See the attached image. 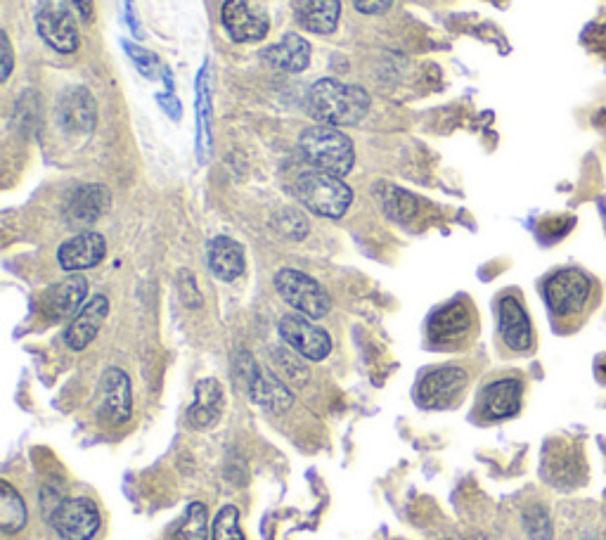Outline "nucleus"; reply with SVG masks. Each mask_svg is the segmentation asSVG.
Returning a JSON list of instances; mask_svg holds the SVG:
<instances>
[{
	"label": "nucleus",
	"instance_id": "obj_1",
	"mask_svg": "<svg viewBox=\"0 0 606 540\" xmlns=\"http://www.w3.org/2000/svg\"><path fill=\"white\" fill-rule=\"evenodd\" d=\"M308 109L320 124L353 126L370 112V95L351 83L320 79L308 93Z\"/></svg>",
	"mask_w": 606,
	"mask_h": 540
},
{
	"label": "nucleus",
	"instance_id": "obj_2",
	"mask_svg": "<svg viewBox=\"0 0 606 540\" xmlns=\"http://www.w3.org/2000/svg\"><path fill=\"white\" fill-rule=\"evenodd\" d=\"M301 154L306 162L315 166V171L332 173V176H346L356 162L353 143L346 133H341L337 126L318 124L306 128L299 138Z\"/></svg>",
	"mask_w": 606,
	"mask_h": 540
},
{
	"label": "nucleus",
	"instance_id": "obj_3",
	"mask_svg": "<svg viewBox=\"0 0 606 540\" xmlns=\"http://www.w3.org/2000/svg\"><path fill=\"white\" fill-rule=\"evenodd\" d=\"M543 294L554 318H578L595 299V280L580 268H562L545 280Z\"/></svg>",
	"mask_w": 606,
	"mask_h": 540
},
{
	"label": "nucleus",
	"instance_id": "obj_4",
	"mask_svg": "<svg viewBox=\"0 0 606 540\" xmlns=\"http://www.w3.org/2000/svg\"><path fill=\"white\" fill-rule=\"evenodd\" d=\"M296 197L303 207L325 218H341L353 202V192L344 180L325 171L303 173L296 180Z\"/></svg>",
	"mask_w": 606,
	"mask_h": 540
},
{
	"label": "nucleus",
	"instance_id": "obj_5",
	"mask_svg": "<svg viewBox=\"0 0 606 540\" xmlns=\"http://www.w3.org/2000/svg\"><path fill=\"white\" fill-rule=\"evenodd\" d=\"M275 289L289 306L296 308L301 315L311 320L325 318L332 311V299L325 292V287L318 280H313L311 275L301 273L294 268H282L275 275Z\"/></svg>",
	"mask_w": 606,
	"mask_h": 540
},
{
	"label": "nucleus",
	"instance_id": "obj_6",
	"mask_svg": "<svg viewBox=\"0 0 606 540\" xmlns=\"http://www.w3.org/2000/svg\"><path fill=\"white\" fill-rule=\"evenodd\" d=\"M62 540H90L100 529V510L90 498H62L48 514Z\"/></svg>",
	"mask_w": 606,
	"mask_h": 540
},
{
	"label": "nucleus",
	"instance_id": "obj_7",
	"mask_svg": "<svg viewBox=\"0 0 606 540\" xmlns=\"http://www.w3.org/2000/svg\"><path fill=\"white\" fill-rule=\"evenodd\" d=\"M280 337L285 339V344L299 353L306 360H325L332 351V337L322 327L313 325L306 315H285L277 325Z\"/></svg>",
	"mask_w": 606,
	"mask_h": 540
},
{
	"label": "nucleus",
	"instance_id": "obj_8",
	"mask_svg": "<svg viewBox=\"0 0 606 540\" xmlns=\"http://www.w3.org/2000/svg\"><path fill=\"white\" fill-rule=\"evenodd\" d=\"M464 387H467V372L462 368L448 365V368L431 370L417 384V401L431 410L450 408L460 398Z\"/></svg>",
	"mask_w": 606,
	"mask_h": 540
},
{
	"label": "nucleus",
	"instance_id": "obj_9",
	"mask_svg": "<svg viewBox=\"0 0 606 540\" xmlns=\"http://www.w3.org/2000/svg\"><path fill=\"white\" fill-rule=\"evenodd\" d=\"M223 27L235 43H254L268 34L270 22L263 12L254 10L249 0H225Z\"/></svg>",
	"mask_w": 606,
	"mask_h": 540
},
{
	"label": "nucleus",
	"instance_id": "obj_10",
	"mask_svg": "<svg viewBox=\"0 0 606 540\" xmlns=\"http://www.w3.org/2000/svg\"><path fill=\"white\" fill-rule=\"evenodd\" d=\"M498 325H500V337L505 342L507 349L526 353L533 349V325L528 318L524 304L512 294L500 299L498 304Z\"/></svg>",
	"mask_w": 606,
	"mask_h": 540
},
{
	"label": "nucleus",
	"instance_id": "obj_11",
	"mask_svg": "<svg viewBox=\"0 0 606 540\" xmlns=\"http://www.w3.org/2000/svg\"><path fill=\"white\" fill-rule=\"evenodd\" d=\"M100 413L107 422L124 424L133 413L131 379L124 370L109 368L100 382Z\"/></svg>",
	"mask_w": 606,
	"mask_h": 540
},
{
	"label": "nucleus",
	"instance_id": "obj_12",
	"mask_svg": "<svg viewBox=\"0 0 606 540\" xmlns=\"http://www.w3.org/2000/svg\"><path fill=\"white\" fill-rule=\"evenodd\" d=\"M247 394L270 413H285L294 403V394L285 387V382H280L270 370H261L254 358L247 370Z\"/></svg>",
	"mask_w": 606,
	"mask_h": 540
},
{
	"label": "nucleus",
	"instance_id": "obj_13",
	"mask_svg": "<svg viewBox=\"0 0 606 540\" xmlns=\"http://www.w3.org/2000/svg\"><path fill=\"white\" fill-rule=\"evenodd\" d=\"M36 29L57 53H74L79 48V31L74 19L60 5H45L43 10H38Z\"/></svg>",
	"mask_w": 606,
	"mask_h": 540
},
{
	"label": "nucleus",
	"instance_id": "obj_14",
	"mask_svg": "<svg viewBox=\"0 0 606 540\" xmlns=\"http://www.w3.org/2000/svg\"><path fill=\"white\" fill-rule=\"evenodd\" d=\"M105 256V237L100 233H93V230H86V233L76 235L62 244L60 252H57V261H60L62 270H67V273H79V270L100 266Z\"/></svg>",
	"mask_w": 606,
	"mask_h": 540
},
{
	"label": "nucleus",
	"instance_id": "obj_15",
	"mask_svg": "<svg viewBox=\"0 0 606 540\" xmlns=\"http://www.w3.org/2000/svg\"><path fill=\"white\" fill-rule=\"evenodd\" d=\"M521 396H524V384L517 377L495 379L481 394V415L486 420H507L519 413Z\"/></svg>",
	"mask_w": 606,
	"mask_h": 540
},
{
	"label": "nucleus",
	"instance_id": "obj_16",
	"mask_svg": "<svg viewBox=\"0 0 606 540\" xmlns=\"http://www.w3.org/2000/svg\"><path fill=\"white\" fill-rule=\"evenodd\" d=\"M88 297V280L83 275H72V278L57 282L50 287L43 297V313L53 320L74 318L81 311L83 301Z\"/></svg>",
	"mask_w": 606,
	"mask_h": 540
},
{
	"label": "nucleus",
	"instance_id": "obj_17",
	"mask_svg": "<svg viewBox=\"0 0 606 540\" xmlns=\"http://www.w3.org/2000/svg\"><path fill=\"white\" fill-rule=\"evenodd\" d=\"M107 313H109L107 297L98 294V297L90 299L88 304L74 315L72 323H69V327H67V332H64V342H67L69 349L72 351L86 349V346L93 342L95 337H98L102 323L107 320Z\"/></svg>",
	"mask_w": 606,
	"mask_h": 540
},
{
	"label": "nucleus",
	"instance_id": "obj_18",
	"mask_svg": "<svg viewBox=\"0 0 606 540\" xmlns=\"http://www.w3.org/2000/svg\"><path fill=\"white\" fill-rule=\"evenodd\" d=\"M206 261H209L211 273L223 282H235L237 278H242L244 270H247V259H244L242 244L225 235H218L209 242Z\"/></svg>",
	"mask_w": 606,
	"mask_h": 540
},
{
	"label": "nucleus",
	"instance_id": "obj_19",
	"mask_svg": "<svg viewBox=\"0 0 606 540\" xmlns=\"http://www.w3.org/2000/svg\"><path fill=\"white\" fill-rule=\"evenodd\" d=\"M109 192L102 185H81L67 202V221L72 228H88L105 214Z\"/></svg>",
	"mask_w": 606,
	"mask_h": 540
},
{
	"label": "nucleus",
	"instance_id": "obj_20",
	"mask_svg": "<svg viewBox=\"0 0 606 540\" xmlns=\"http://www.w3.org/2000/svg\"><path fill=\"white\" fill-rule=\"evenodd\" d=\"M57 119L67 131L88 133L95 126V102L86 88H74L64 95L60 107H57Z\"/></svg>",
	"mask_w": 606,
	"mask_h": 540
},
{
	"label": "nucleus",
	"instance_id": "obj_21",
	"mask_svg": "<svg viewBox=\"0 0 606 540\" xmlns=\"http://www.w3.org/2000/svg\"><path fill=\"white\" fill-rule=\"evenodd\" d=\"M296 22L313 34H332L341 17L339 0H296Z\"/></svg>",
	"mask_w": 606,
	"mask_h": 540
},
{
	"label": "nucleus",
	"instance_id": "obj_22",
	"mask_svg": "<svg viewBox=\"0 0 606 540\" xmlns=\"http://www.w3.org/2000/svg\"><path fill=\"white\" fill-rule=\"evenodd\" d=\"M263 57L282 72H303L311 64V43L299 34H285L280 43L263 50Z\"/></svg>",
	"mask_w": 606,
	"mask_h": 540
},
{
	"label": "nucleus",
	"instance_id": "obj_23",
	"mask_svg": "<svg viewBox=\"0 0 606 540\" xmlns=\"http://www.w3.org/2000/svg\"><path fill=\"white\" fill-rule=\"evenodd\" d=\"M223 405L225 396L221 384H218L216 379H202L195 389V403L190 405V422L195 424L197 429L214 427L223 413Z\"/></svg>",
	"mask_w": 606,
	"mask_h": 540
},
{
	"label": "nucleus",
	"instance_id": "obj_24",
	"mask_svg": "<svg viewBox=\"0 0 606 540\" xmlns=\"http://www.w3.org/2000/svg\"><path fill=\"white\" fill-rule=\"evenodd\" d=\"M472 325V313L464 304H450L443 311H438L431 320V337L434 342H455L467 334Z\"/></svg>",
	"mask_w": 606,
	"mask_h": 540
},
{
	"label": "nucleus",
	"instance_id": "obj_25",
	"mask_svg": "<svg viewBox=\"0 0 606 540\" xmlns=\"http://www.w3.org/2000/svg\"><path fill=\"white\" fill-rule=\"evenodd\" d=\"M27 526V505L10 481H0V529L17 533Z\"/></svg>",
	"mask_w": 606,
	"mask_h": 540
},
{
	"label": "nucleus",
	"instance_id": "obj_26",
	"mask_svg": "<svg viewBox=\"0 0 606 540\" xmlns=\"http://www.w3.org/2000/svg\"><path fill=\"white\" fill-rule=\"evenodd\" d=\"M176 540H209V510L204 503H190L176 531Z\"/></svg>",
	"mask_w": 606,
	"mask_h": 540
},
{
	"label": "nucleus",
	"instance_id": "obj_27",
	"mask_svg": "<svg viewBox=\"0 0 606 540\" xmlns=\"http://www.w3.org/2000/svg\"><path fill=\"white\" fill-rule=\"evenodd\" d=\"M211 540H244L240 510L235 505H225L218 510L214 524H211Z\"/></svg>",
	"mask_w": 606,
	"mask_h": 540
},
{
	"label": "nucleus",
	"instance_id": "obj_28",
	"mask_svg": "<svg viewBox=\"0 0 606 540\" xmlns=\"http://www.w3.org/2000/svg\"><path fill=\"white\" fill-rule=\"evenodd\" d=\"M524 531L531 540H552L550 514L543 505H528L524 510Z\"/></svg>",
	"mask_w": 606,
	"mask_h": 540
},
{
	"label": "nucleus",
	"instance_id": "obj_29",
	"mask_svg": "<svg viewBox=\"0 0 606 540\" xmlns=\"http://www.w3.org/2000/svg\"><path fill=\"white\" fill-rule=\"evenodd\" d=\"M128 53H131V60L138 64V69L143 72L147 79H154L157 76V67H159V60L154 57L152 53H147V50L143 48H135V45H126Z\"/></svg>",
	"mask_w": 606,
	"mask_h": 540
},
{
	"label": "nucleus",
	"instance_id": "obj_30",
	"mask_svg": "<svg viewBox=\"0 0 606 540\" xmlns=\"http://www.w3.org/2000/svg\"><path fill=\"white\" fill-rule=\"evenodd\" d=\"M393 0H353V5H356L358 12H363V15H382L391 8Z\"/></svg>",
	"mask_w": 606,
	"mask_h": 540
},
{
	"label": "nucleus",
	"instance_id": "obj_31",
	"mask_svg": "<svg viewBox=\"0 0 606 540\" xmlns=\"http://www.w3.org/2000/svg\"><path fill=\"white\" fill-rule=\"evenodd\" d=\"M0 41H3V60H5V64H3V81H8V76L12 72V48H10L8 36H5V34H3V38H0Z\"/></svg>",
	"mask_w": 606,
	"mask_h": 540
},
{
	"label": "nucleus",
	"instance_id": "obj_32",
	"mask_svg": "<svg viewBox=\"0 0 606 540\" xmlns=\"http://www.w3.org/2000/svg\"><path fill=\"white\" fill-rule=\"evenodd\" d=\"M69 3L74 5L76 12H79L83 19L93 17V0H69Z\"/></svg>",
	"mask_w": 606,
	"mask_h": 540
},
{
	"label": "nucleus",
	"instance_id": "obj_33",
	"mask_svg": "<svg viewBox=\"0 0 606 540\" xmlns=\"http://www.w3.org/2000/svg\"><path fill=\"white\" fill-rule=\"evenodd\" d=\"M602 540H606V536H604V538H602Z\"/></svg>",
	"mask_w": 606,
	"mask_h": 540
}]
</instances>
